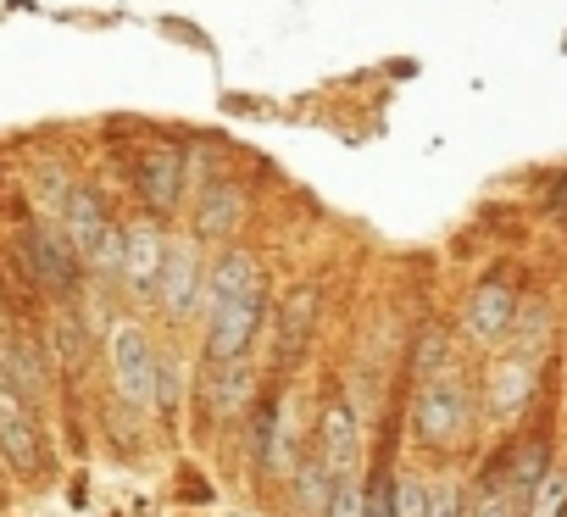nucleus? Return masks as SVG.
<instances>
[{"label": "nucleus", "mask_w": 567, "mask_h": 517, "mask_svg": "<svg viewBox=\"0 0 567 517\" xmlns=\"http://www.w3.org/2000/svg\"><path fill=\"white\" fill-rule=\"evenodd\" d=\"M18 256H23V273L51 296H73L84 285V262L56 223H29L23 239H18Z\"/></svg>", "instance_id": "1"}, {"label": "nucleus", "mask_w": 567, "mask_h": 517, "mask_svg": "<svg viewBox=\"0 0 567 517\" xmlns=\"http://www.w3.org/2000/svg\"><path fill=\"white\" fill-rule=\"evenodd\" d=\"M134 189L145 200L151 217H173L184 206V189H189V156L173 145V139H156L134 156Z\"/></svg>", "instance_id": "2"}, {"label": "nucleus", "mask_w": 567, "mask_h": 517, "mask_svg": "<svg viewBox=\"0 0 567 517\" xmlns=\"http://www.w3.org/2000/svg\"><path fill=\"white\" fill-rule=\"evenodd\" d=\"M412 423H417V440L423 445H434V451L440 445H456L467 434V390L456 379H429L423 395H417Z\"/></svg>", "instance_id": "3"}, {"label": "nucleus", "mask_w": 567, "mask_h": 517, "mask_svg": "<svg viewBox=\"0 0 567 517\" xmlns=\"http://www.w3.org/2000/svg\"><path fill=\"white\" fill-rule=\"evenodd\" d=\"M261 312H267L261 285H256V290H245V296H234V301H223V307H212L206 351H212V362H217V368L245 356V345H250V340H256V329H261Z\"/></svg>", "instance_id": "4"}, {"label": "nucleus", "mask_w": 567, "mask_h": 517, "mask_svg": "<svg viewBox=\"0 0 567 517\" xmlns=\"http://www.w3.org/2000/svg\"><path fill=\"white\" fill-rule=\"evenodd\" d=\"M112 373H117V390H123L128 406H151L156 401V351H151V340L134 323L112 329Z\"/></svg>", "instance_id": "5"}, {"label": "nucleus", "mask_w": 567, "mask_h": 517, "mask_svg": "<svg viewBox=\"0 0 567 517\" xmlns=\"http://www.w3.org/2000/svg\"><path fill=\"white\" fill-rule=\"evenodd\" d=\"M200 285H206V268H200V256L189 239H173L162 250V273H156V296L173 318H189L195 301H200Z\"/></svg>", "instance_id": "6"}, {"label": "nucleus", "mask_w": 567, "mask_h": 517, "mask_svg": "<svg viewBox=\"0 0 567 517\" xmlns=\"http://www.w3.org/2000/svg\"><path fill=\"white\" fill-rule=\"evenodd\" d=\"M357 456H362L357 412H351V401H329L323 428H318V462L329 467V478H334V484H346V478H357Z\"/></svg>", "instance_id": "7"}, {"label": "nucleus", "mask_w": 567, "mask_h": 517, "mask_svg": "<svg viewBox=\"0 0 567 517\" xmlns=\"http://www.w3.org/2000/svg\"><path fill=\"white\" fill-rule=\"evenodd\" d=\"M62 234L79 250V262H90V256L101 250V239L112 234V217H106V206H101V195L90 184L62 189Z\"/></svg>", "instance_id": "8"}, {"label": "nucleus", "mask_w": 567, "mask_h": 517, "mask_svg": "<svg viewBox=\"0 0 567 517\" xmlns=\"http://www.w3.org/2000/svg\"><path fill=\"white\" fill-rule=\"evenodd\" d=\"M162 250H167V239H162V228H156V223H134V228H123L117 279H123L128 290H156V273H162Z\"/></svg>", "instance_id": "9"}, {"label": "nucleus", "mask_w": 567, "mask_h": 517, "mask_svg": "<svg viewBox=\"0 0 567 517\" xmlns=\"http://www.w3.org/2000/svg\"><path fill=\"white\" fill-rule=\"evenodd\" d=\"M245 223V189L234 178H200V200H195V239H217L234 234Z\"/></svg>", "instance_id": "10"}, {"label": "nucleus", "mask_w": 567, "mask_h": 517, "mask_svg": "<svg viewBox=\"0 0 567 517\" xmlns=\"http://www.w3.org/2000/svg\"><path fill=\"white\" fill-rule=\"evenodd\" d=\"M318 323V290H296L278 312V345H272V368H296L307 351V334Z\"/></svg>", "instance_id": "11"}, {"label": "nucleus", "mask_w": 567, "mask_h": 517, "mask_svg": "<svg viewBox=\"0 0 567 517\" xmlns=\"http://www.w3.org/2000/svg\"><path fill=\"white\" fill-rule=\"evenodd\" d=\"M512 318H517L512 290H506L501 279H484V285L473 290V301H467V329H473V340H501V334L512 329Z\"/></svg>", "instance_id": "12"}, {"label": "nucleus", "mask_w": 567, "mask_h": 517, "mask_svg": "<svg viewBox=\"0 0 567 517\" xmlns=\"http://www.w3.org/2000/svg\"><path fill=\"white\" fill-rule=\"evenodd\" d=\"M261 279H256V256L250 250H228L223 262L206 273V290H212V307H223V301H234V296H245V290H256Z\"/></svg>", "instance_id": "13"}, {"label": "nucleus", "mask_w": 567, "mask_h": 517, "mask_svg": "<svg viewBox=\"0 0 567 517\" xmlns=\"http://www.w3.org/2000/svg\"><path fill=\"white\" fill-rule=\"evenodd\" d=\"M250 390H256L250 368H245V362H223V379H217V390H212V401H217V417H234V412L250 401Z\"/></svg>", "instance_id": "14"}, {"label": "nucleus", "mask_w": 567, "mask_h": 517, "mask_svg": "<svg viewBox=\"0 0 567 517\" xmlns=\"http://www.w3.org/2000/svg\"><path fill=\"white\" fill-rule=\"evenodd\" d=\"M296 484H301V506H307L312 517H323V511H329V495H334V478H329V467H323L318 456H307Z\"/></svg>", "instance_id": "15"}, {"label": "nucleus", "mask_w": 567, "mask_h": 517, "mask_svg": "<svg viewBox=\"0 0 567 517\" xmlns=\"http://www.w3.org/2000/svg\"><path fill=\"white\" fill-rule=\"evenodd\" d=\"M528 495H534L528 517H567V478L561 473H539V484Z\"/></svg>", "instance_id": "16"}, {"label": "nucleus", "mask_w": 567, "mask_h": 517, "mask_svg": "<svg viewBox=\"0 0 567 517\" xmlns=\"http://www.w3.org/2000/svg\"><path fill=\"white\" fill-rule=\"evenodd\" d=\"M528 395V362H512L495 373V412H517Z\"/></svg>", "instance_id": "17"}, {"label": "nucleus", "mask_w": 567, "mask_h": 517, "mask_svg": "<svg viewBox=\"0 0 567 517\" xmlns=\"http://www.w3.org/2000/svg\"><path fill=\"white\" fill-rule=\"evenodd\" d=\"M362 517H395V478L373 473V484L362 489Z\"/></svg>", "instance_id": "18"}, {"label": "nucleus", "mask_w": 567, "mask_h": 517, "mask_svg": "<svg viewBox=\"0 0 567 517\" xmlns=\"http://www.w3.org/2000/svg\"><path fill=\"white\" fill-rule=\"evenodd\" d=\"M395 517H429V484L401 478L395 484Z\"/></svg>", "instance_id": "19"}, {"label": "nucleus", "mask_w": 567, "mask_h": 517, "mask_svg": "<svg viewBox=\"0 0 567 517\" xmlns=\"http://www.w3.org/2000/svg\"><path fill=\"white\" fill-rule=\"evenodd\" d=\"M323 517H362V489H357V478L334 484V495H329V511H323Z\"/></svg>", "instance_id": "20"}, {"label": "nucleus", "mask_w": 567, "mask_h": 517, "mask_svg": "<svg viewBox=\"0 0 567 517\" xmlns=\"http://www.w3.org/2000/svg\"><path fill=\"white\" fill-rule=\"evenodd\" d=\"M429 517H462L456 484H434V489H429Z\"/></svg>", "instance_id": "21"}, {"label": "nucleus", "mask_w": 567, "mask_h": 517, "mask_svg": "<svg viewBox=\"0 0 567 517\" xmlns=\"http://www.w3.org/2000/svg\"><path fill=\"white\" fill-rule=\"evenodd\" d=\"M478 517H512V489H501V484H495V489L478 500Z\"/></svg>", "instance_id": "22"}]
</instances>
